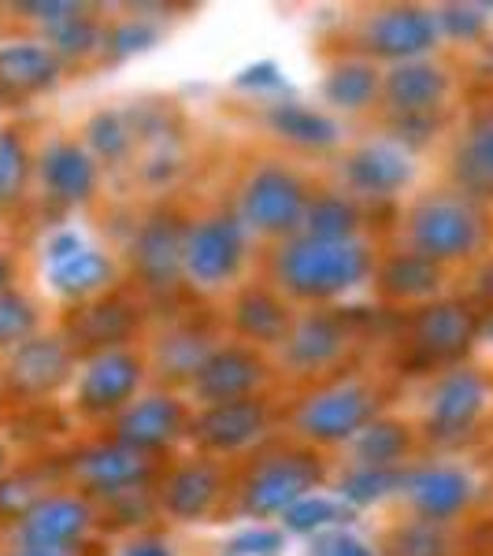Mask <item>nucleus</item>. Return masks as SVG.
<instances>
[{
  "label": "nucleus",
  "instance_id": "obj_1",
  "mask_svg": "<svg viewBox=\"0 0 493 556\" xmlns=\"http://www.w3.org/2000/svg\"><path fill=\"white\" fill-rule=\"evenodd\" d=\"M275 286L298 301H334L375 275V253L364 238H286L271 264Z\"/></svg>",
  "mask_w": 493,
  "mask_h": 556
},
{
  "label": "nucleus",
  "instance_id": "obj_2",
  "mask_svg": "<svg viewBox=\"0 0 493 556\" xmlns=\"http://www.w3.org/2000/svg\"><path fill=\"white\" fill-rule=\"evenodd\" d=\"M490 238V219L479 197L464 190H434L412 201L405 215V245L408 253L430 264H460L482 253Z\"/></svg>",
  "mask_w": 493,
  "mask_h": 556
},
{
  "label": "nucleus",
  "instance_id": "obj_3",
  "mask_svg": "<svg viewBox=\"0 0 493 556\" xmlns=\"http://www.w3.org/2000/svg\"><path fill=\"white\" fill-rule=\"evenodd\" d=\"M312 193L301 182L298 172L286 164H260L256 172L238 190V212L235 219L245 227V235L256 238H293L301 235L304 208H308Z\"/></svg>",
  "mask_w": 493,
  "mask_h": 556
},
{
  "label": "nucleus",
  "instance_id": "obj_4",
  "mask_svg": "<svg viewBox=\"0 0 493 556\" xmlns=\"http://www.w3.org/2000/svg\"><path fill=\"white\" fill-rule=\"evenodd\" d=\"M375 419H379V393H375V386L349 375V379H334L319 386L316 393H308L298 405V412H293V430L304 442L342 445L353 442Z\"/></svg>",
  "mask_w": 493,
  "mask_h": 556
},
{
  "label": "nucleus",
  "instance_id": "obj_5",
  "mask_svg": "<svg viewBox=\"0 0 493 556\" xmlns=\"http://www.w3.org/2000/svg\"><path fill=\"white\" fill-rule=\"evenodd\" d=\"M245 238V227L227 212H212L190 223L182 235V278L197 290L227 286L241 271Z\"/></svg>",
  "mask_w": 493,
  "mask_h": 556
},
{
  "label": "nucleus",
  "instance_id": "obj_6",
  "mask_svg": "<svg viewBox=\"0 0 493 556\" xmlns=\"http://www.w3.org/2000/svg\"><path fill=\"white\" fill-rule=\"evenodd\" d=\"M323 468L312 453H275L264 456L245 479L241 490V513L253 519L286 516L298 501L316 493Z\"/></svg>",
  "mask_w": 493,
  "mask_h": 556
},
{
  "label": "nucleus",
  "instance_id": "obj_7",
  "mask_svg": "<svg viewBox=\"0 0 493 556\" xmlns=\"http://www.w3.org/2000/svg\"><path fill=\"white\" fill-rule=\"evenodd\" d=\"M490 408V379L475 367H450L438 375L424 405V427L438 442H460L482 424Z\"/></svg>",
  "mask_w": 493,
  "mask_h": 556
},
{
  "label": "nucleus",
  "instance_id": "obj_8",
  "mask_svg": "<svg viewBox=\"0 0 493 556\" xmlns=\"http://www.w3.org/2000/svg\"><path fill=\"white\" fill-rule=\"evenodd\" d=\"M438 20L427 8H412V4H393L379 8L361 23L356 30V45L367 60H390L393 64H405V60H424L430 49L438 45Z\"/></svg>",
  "mask_w": 493,
  "mask_h": 556
},
{
  "label": "nucleus",
  "instance_id": "obj_9",
  "mask_svg": "<svg viewBox=\"0 0 493 556\" xmlns=\"http://www.w3.org/2000/svg\"><path fill=\"white\" fill-rule=\"evenodd\" d=\"M267 379V364L260 361L256 349L249 345H215L208 361L197 367L190 390L201 408L230 405V401H249Z\"/></svg>",
  "mask_w": 493,
  "mask_h": 556
},
{
  "label": "nucleus",
  "instance_id": "obj_10",
  "mask_svg": "<svg viewBox=\"0 0 493 556\" xmlns=\"http://www.w3.org/2000/svg\"><path fill=\"white\" fill-rule=\"evenodd\" d=\"M271 427V412L260 397L249 401H230V405H212L201 408L190 419L186 434L197 442V450L204 453H245L253 450L260 438Z\"/></svg>",
  "mask_w": 493,
  "mask_h": 556
},
{
  "label": "nucleus",
  "instance_id": "obj_11",
  "mask_svg": "<svg viewBox=\"0 0 493 556\" xmlns=\"http://www.w3.org/2000/svg\"><path fill=\"white\" fill-rule=\"evenodd\" d=\"M141 386V361L127 349H101L83 364L78 371L75 397L78 408L89 416H108V412H123L134 401Z\"/></svg>",
  "mask_w": 493,
  "mask_h": 556
},
{
  "label": "nucleus",
  "instance_id": "obj_12",
  "mask_svg": "<svg viewBox=\"0 0 493 556\" xmlns=\"http://www.w3.org/2000/svg\"><path fill=\"white\" fill-rule=\"evenodd\" d=\"M412 152L393 138L364 141L342 160L349 197H393L412 182Z\"/></svg>",
  "mask_w": 493,
  "mask_h": 556
},
{
  "label": "nucleus",
  "instance_id": "obj_13",
  "mask_svg": "<svg viewBox=\"0 0 493 556\" xmlns=\"http://www.w3.org/2000/svg\"><path fill=\"white\" fill-rule=\"evenodd\" d=\"M45 267H49V282L52 290L60 293V298H93V293H101L104 286H112L115 278V267L112 260L104 253H97V249H89L83 238L71 235H56L45 245Z\"/></svg>",
  "mask_w": 493,
  "mask_h": 556
},
{
  "label": "nucleus",
  "instance_id": "obj_14",
  "mask_svg": "<svg viewBox=\"0 0 493 556\" xmlns=\"http://www.w3.org/2000/svg\"><path fill=\"white\" fill-rule=\"evenodd\" d=\"M475 338H479V316L460 301H434L412 319V342L430 361H460L475 345Z\"/></svg>",
  "mask_w": 493,
  "mask_h": 556
},
{
  "label": "nucleus",
  "instance_id": "obj_15",
  "mask_svg": "<svg viewBox=\"0 0 493 556\" xmlns=\"http://www.w3.org/2000/svg\"><path fill=\"white\" fill-rule=\"evenodd\" d=\"M190 427L182 401L172 393H149V397L130 401L115 419V442L134 453H152L172 445L182 430Z\"/></svg>",
  "mask_w": 493,
  "mask_h": 556
},
{
  "label": "nucleus",
  "instance_id": "obj_16",
  "mask_svg": "<svg viewBox=\"0 0 493 556\" xmlns=\"http://www.w3.org/2000/svg\"><path fill=\"white\" fill-rule=\"evenodd\" d=\"M450 89H453L450 71L427 56L393 64L382 75V101L397 115H405V119H427L430 112H438L445 104Z\"/></svg>",
  "mask_w": 493,
  "mask_h": 556
},
{
  "label": "nucleus",
  "instance_id": "obj_17",
  "mask_svg": "<svg viewBox=\"0 0 493 556\" xmlns=\"http://www.w3.org/2000/svg\"><path fill=\"white\" fill-rule=\"evenodd\" d=\"M349 349V327L330 312H308L293 319L290 334L282 342V364L293 375H316L334 367Z\"/></svg>",
  "mask_w": 493,
  "mask_h": 556
},
{
  "label": "nucleus",
  "instance_id": "obj_18",
  "mask_svg": "<svg viewBox=\"0 0 493 556\" xmlns=\"http://www.w3.org/2000/svg\"><path fill=\"white\" fill-rule=\"evenodd\" d=\"M401 497L412 505L416 519H427V523L442 527L471 505L475 482H471V475L460 468H419L405 475Z\"/></svg>",
  "mask_w": 493,
  "mask_h": 556
},
{
  "label": "nucleus",
  "instance_id": "obj_19",
  "mask_svg": "<svg viewBox=\"0 0 493 556\" xmlns=\"http://www.w3.org/2000/svg\"><path fill=\"white\" fill-rule=\"evenodd\" d=\"M93 513L78 497H45L23 513L20 542L26 549H75L86 538Z\"/></svg>",
  "mask_w": 493,
  "mask_h": 556
},
{
  "label": "nucleus",
  "instance_id": "obj_20",
  "mask_svg": "<svg viewBox=\"0 0 493 556\" xmlns=\"http://www.w3.org/2000/svg\"><path fill=\"white\" fill-rule=\"evenodd\" d=\"M182 235L186 227H178L175 215H152L149 223H141L130 256L134 271L141 275L149 290L164 293L178 286V278H182Z\"/></svg>",
  "mask_w": 493,
  "mask_h": 556
},
{
  "label": "nucleus",
  "instance_id": "obj_21",
  "mask_svg": "<svg viewBox=\"0 0 493 556\" xmlns=\"http://www.w3.org/2000/svg\"><path fill=\"white\" fill-rule=\"evenodd\" d=\"M75 475L83 479V486L97 493H138L141 482L149 479V460L146 453H134L127 445H93V450L75 456Z\"/></svg>",
  "mask_w": 493,
  "mask_h": 556
},
{
  "label": "nucleus",
  "instance_id": "obj_22",
  "mask_svg": "<svg viewBox=\"0 0 493 556\" xmlns=\"http://www.w3.org/2000/svg\"><path fill=\"white\" fill-rule=\"evenodd\" d=\"M223 493V471L212 460H190L178 471H172L164 486V513L175 516L178 523H197L215 508Z\"/></svg>",
  "mask_w": 493,
  "mask_h": 556
},
{
  "label": "nucleus",
  "instance_id": "obj_23",
  "mask_svg": "<svg viewBox=\"0 0 493 556\" xmlns=\"http://www.w3.org/2000/svg\"><path fill=\"white\" fill-rule=\"evenodd\" d=\"M41 182L64 204L89 201L97 190V164L75 141H52L41 156Z\"/></svg>",
  "mask_w": 493,
  "mask_h": 556
},
{
  "label": "nucleus",
  "instance_id": "obj_24",
  "mask_svg": "<svg viewBox=\"0 0 493 556\" xmlns=\"http://www.w3.org/2000/svg\"><path fill=\"white\" fill-rule=\"evenodd\" d=\"M71 349L64 338H26L12 356V386L23 393H49L67 379Z\"/></svg>",
  "mask_w": 493,
  "mask_h": 556
},
{
  "label": "nucleus",
  "instance_id": "obj_25",
  "mask_svg": "<svg viewBox=\"0 0 493 556\" xmlns=\"http://www.w3.org/2000/svg\"><path fill=\"white\" fill-rule=\"evenodd\" d=\"M456 182L471 197H493V108L479 112L456 146Z\"/></svg>",
  "mask_w": 493,
  "mask_h": 556
},
{
  "label": "nucleus",
  "instance_id": "obj_26",
  "mask_svg": "<svg viewBox=\"0 0 493 556\" xmlns=\"http://www.w3.org/2000/svg\"><path fill=\"white\" fill-rule=\"evenodd\" d=\"M60 78V60L49 45L15 41L0 49V89L8 93H38Z\"/></svg>",
  "mask_w": 493,
  "mask_h": 556
},
{
  "label": "nucleus",
  "instance_id": "obj_27",
  "mask_svg": "<svg viewBox=\"0 0 493 556\" xmlns=\"http://www.w3.org/2000/svg\"><path fill=\"white\" fill-rule=\"evenodd\" d=\"M375 97H382V75L367 56L338 60L323 78V101L338 112H364L375 104Z\"/></svg>",
  "mask_w": 493,
  "mask_h": 556
},
{
  "label": "nucleus",
  "instance_id": "obj_28",
  "mask_svg": "<svg viewBox=\"0 0 493 556\" xmlns=\"http://www.w3.org/2000/svg\"><path fill=\"white\" fill-rule=\"evenodd\" d=\"M293 327V316L286 301L271 290H245L235 301V330L253 345H282Z\"/></svg>",
  "mask_w": 493,
  "mask_h": 556
},
{
  "label": "nucleus",
  "instance_id": "obj_29",
  "mask_svg": "<svg viewBox=\"0 0 493 556\" xmlns=\"http://www.w3.org/2000/svg\"><path fill=\"white\" fill-rule=\"evenodd\" d=\"M375 282L390 301H430L442 290V267L405 249V253H393L375 271Z\"/></svg>",
  "mask_w": 493,
  "mask_h": 556
},
{
  "label": "nucleus",
  "instance_id": "obj_30",
  "mask_svg": "<svg viewBox=\"0 0 493 556\" xmlns=\"http://www.w3.org/2000/svg\"><path fill=\"white\" fill-rule=\"evenodd\" d=\"M267 123H271L286 141L304 146V149H327L338 141V123L334 119H327V115L316 112V108H304V104H293V101L271 104Z\"/></svg>",
  "mask_w": 493,
  "mask_h": 556
},
{
  "label": "nucleus",
  "instance_id": "obj_31",
  "mask_svg": "<svg viewBox=\"0 0 493 556\" xmlns=\"http://www.w3.org/2000/svg\"><path fill=\"white\" fill-rule=\"evenodd\" d=\"M361 227V208L349 193H316L304 208L301 235L308 238H356Z\"/></svg>",
  "mask_w": 493,
  "mask_h": 556
},
{
  "label": "nucleus",
  "instance_id": "obj_32",
  "mask_svg": "<svg viewBox=\"0 0 493 556\" xmlns=\"http://www.w3.org/2000/svg\"><path fill=\"white\" fill-rule=\"evenodd\" d=\"M408 453V430L390 419H375L353 438V464L356 468H397Z\"/></svg>",
  "mask_w": 493,
  "mask_h": 556
},
{
  "label": "nucleus",
  "instance_id": "obj_33",
  "mask_svg": "<svg viewBox=\"0 0 493 556\" xmlns=\"http://www.w3.org/2000/svg\"><path fill=\"white\" fill-rule=\"evenodd\" d=\"M75 330H78V342L93 345L97 353H101V349H119L123 338L134 330V312L119 301L97 304V308L78 312Z\"/></svg>",
  "mask_w": 493,
  "mask_h": 556
},
{
  "label": "nucleus",
  "instance_id": "obj_34",
  "mask_svg": "<svg viewBox=\"0 0 493 556\" xmlns=\"http://www.w3.org/2000/svg\"><path fill=\"white\" fill-rule=\"evenodd\" d=\"M212 342L197 330H175L172 338H164L156 349V361L164 367V375H178V379H193L197 367L208 361Z\"/></svg>",
  "mask_w": 493,
  "mask_h": 556
},
{
  "label": "nucleus",
  "instance_id": "obj_35",
  "mask_svg": "<svg viewBox=\"0 0 493 556\" xmlns=\"http://www.w3.org/2000/svg\"><path fill=\"white\" fill-rule=\"evenodd\" d=\"M342 516H345L342 501L327 497V493H308V497L298 501V505L282 516V523H286V531H293V534H319V531H327V527L342 523Z\"/></svg>",
  "mask_w": 493,
  "mask_h": 556
},
{
  "label": "nucleus",
  "instance_id": "obj_36",
  "mask_svg": "<svg viewBox=\"0 0 493 556\" xmlns=\"http://www.w3.org/2000/svg\"><path fill=\"white\" fill-rule=\"evenodd\" d=\"M387 556H450V542H445V531L438 523L412 519V523L393 531Z\"/></svg>",
  "mask_w": 493,
  "mask_h": 556
},
{
  "label": "nucleus",
  "instance_id": "obj_37",
  "mask_svg": "<svg viewBox=\"0 0 493 556\" xmlns=\"http://www.w3.org/2000/svg\"><path fill=\"white\" fill-rule=\"evenodd\" d=\"M401 482H405V471L397 468H353L342 482V501H349V505H371V501L387 497L390 490H401Z\"/></svg>",
  "mask_w": 493,
  "mask_h": 556
},
{
  "label": "nucleus",
  "instance_id": "obj_38",
  "mask_svg": "<svg viewBox=\"0 0 493 556\" xmlns=\"http://www.w3.org/2000/svg\"><path fill=\"white\" fill-rule=\"evenodd\" d=\"M97 38H101V30H97V23L83 12H75V15H67V20L49 26V41H52L49 49L56 52V60L60 56H86V52L97 45Z\"/></svg>",
  "mask_w": 493,
  "mask_h": 556
},
{
  "label": "nucleus",
  "instance_id": "obj_39",
  "mask_svg": "<svg viewBox=\"0 0 493 556\" xmlns=\"http://www.w3.org/2000/svg\"><path fill=\"white\" fill-rule=\"evenodd\" d=\"M34 327H38L34 304L12 290L0 293V345H23L26 338H34Z\"/></svg>",
  "mask_w": 493,
  "mask_h": 556
},
{
  "label": "nucleus",
  "instance_id": "obj_40",
  "mask_svg": "<svg viewBox=\"0 0 493 556\" xmlns=\"http://www.w3.org/2000/svg\"><path fill=\"white\" fill-rule=\"evenodd\" d=\"M86 138H89V146L97 149V156H104V160H123L130 152V146H134L130 127L115 112L93 115V119H89V127H86Z\"/></svg>",
  "mask_w": 493,
  "mask_h": 556
},
{
  "label": "nucleus",
  "instance_id": "obj_41",
  "mask_svg": "<svg viewBox=\"0 0 493 556\" xmlns=\"http://www.w3.org/2000/svg\"><path fill=\"white\" fill-rule=\"evenodd\" d=\"M26 149L12 130L0 134V204H12L26 186Z\"/></svg>",
  "mask_w": 493,
  "mask_h": 556
},
{
  "label": "nucleus",
  "instance_id": "obj_42",
  "mask_svg": "<svg viewBox=\"0 0 493 556\" xmlns=\"http://www.w3.org/2000/svg\"><path fill=\"white\" fill-rule=\"evenodd\" d=\"M486 8L479 4H445L434 12L438 20V34H445V38H456V41H475L486 34L490 26V15H482Z\"/></svg>",
  "mask_w": 493,
  "mask_h": 556
},
{
  "label": "nucleus",
  "instance_id": "obj_43",
  "mask_svg": "<svg viewBox=\"0 0 493 556\" xmlns=\"http://www.w3.org/2000/svg\"><path fill=\"white\" fill-rule=\"evenodd\" d=\"M230 556H279L282 553V534L267 531V527H253V531L238 534L235 542L227 545Z\"/></svg>",
  "mask_w": 493,
  "mask_h": 556
},
{
  "label": "nucleus",
  "instance_id": "obj_44",
  "mask_svg": "<svg viewBox=\"0 0 493 556\" xmlns=\"http://www.w3.org/2000/svg\"><path fill=\"white\" fill-rule=\"evenodd\" d=\"M152 38H156V30L146 23H138V20H127V23H119L112 34H108V49L115 52V56H130V52H138V49H146V45H152Z\"/></svg>",
  "mask_w": 493,
  "mask_h": 556
},
{
  "label": "nucleus",
  "instance_id": "obj_45",
  "mask_svg": "<svg viewBox=\"0 0 493 556\" xmlns=\"http://www.w3.org/2000/svg\"><path fill=\"white\" fill-rule=\"evenodd\" d=\"M319 556H375L371 545H364L361 538L353 534H334L323 542V553Z\"/></svg>",
  "mask_w": 493,
  "mask_h": 556
},
{
  "label": "nucleus",
  "instance_id": "obj_46",
  "mask_svg": "<svg viewBox=\"0 0 493 556\" xmlns=\"http://www.w3.org/2000/svg\"><path fill=\"white\" fill-rule=\"evenodd\" d=\"M119 556H175L164 542H134Z\"/></svg>",
  "mask_w": 493,
  "mask_h": 556
},
{
  "label": "nucleus",
  "instance_id": "obj_47",
  "mask_svg": "<svg viewBox=\"0 0 493 556\" xmlns=\"http://www.w3.org/2000/svg\"><path fill=\"white\" fill-rule=\"evenodd\" d=\"M241 83H253V86H282V78L275 75V67H271V64H264V67L245 71V78H241Z\"/></svg>",
  "mask_w": 493,
  "mask_h": 556
},
{
  "label": "nucleus",
  "instance_id": "obj_48",
  "mask_svg": "<svg viewBox=\"0 0 493 556\" xmlns=\"http://www.w3.org/2000/svg\"><path fill=\"white\" fill-rule=\"evenodd\" d=\"M12 556H75V549H15Z\"/></svg>",
  "mask_w": 493,
  "mask_h": 556
},
{
  "label": "nucleus",
  "instance_id": "obj_49",
  "mask_svg": "<svg viewBox=\"0 0 493 556\" xmlns=\"http://www.w3.org/2000/svg\"><path fill=\"white\" fill-rule=\"evenodd\" d=\"M8 275H12V267H8V260L0 256V293H4V286H8Z\"/></svg>",
  "mask_w": 493,
  "mask_h": 556
},
{
  "label": "nucleus",
  "instance_id": "obj_50",
  "mask_svg": "<svg viewBox=\"0 0 493 556\" xmlns=\"http://www.w3.org/2000/svg\"><path fill=\"white\" fill-rule=\"evenodd\" d=\"M0 468H4V450H0Z\"/></svg>",
  "mask_w": 493,
  "mask_h": 556
},
{
  "label": "nucleus",
  "instance_id": "obj_51",
  "mask_svg": "<svg viewBox=\"0 0 493 556\" xmlns=\"http://www.w3.org/2000/svg\"><path fill=\"white\" fill-rule=\"evenodd\" d=\"M490 56H493V45H490Z\"/></svg>",
  "mask_w": 493,
  "mask_h": 556
}]
</instances>
